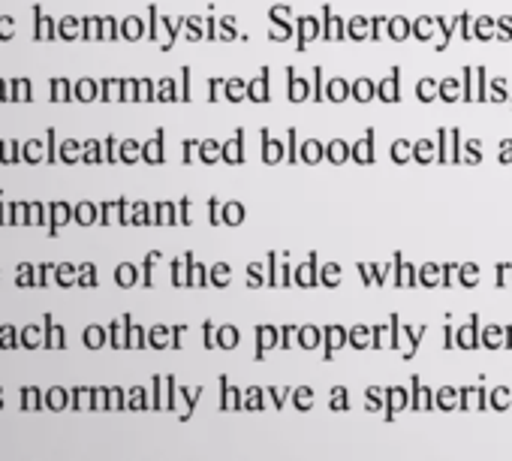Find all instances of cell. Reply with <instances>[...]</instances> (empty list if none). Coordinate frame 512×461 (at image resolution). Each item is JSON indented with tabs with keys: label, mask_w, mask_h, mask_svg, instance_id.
Listing matches in <instances>:
<instances>
[{
	"label": "cell",
	"mask_w": 512,
	"mask_h": 461,
	"mask_svg": "<svg viewBox=\"0 0 512 461\" xmlns=\"http://www.w3.org/2000/svg\"><path fill=\"white\" fill-rule=\"evenodd\" d=\"M40 407V392L37 389H25V410H37Z\"/></svg>",
	"instance_id": "obj_2"
},
{
	"label": "cell",
	"mask_w": 512,
	"mask_h": 461,
	"mask_svg": "<svg viewBox=\"0 0 512 461\" xmlns=\"http://www.w3.org/2000/svg\"><path fill=\"white\" fill-rule=\"evenodd\" d=\"M46 404H49L52 410H64V407H67V392H64V389H52L49 398H46Z\"/></svg>",
	"instance_id": "obj_1"
},
{
	"label": "cell",
	"mask_w": 512,
	"mask_h": 461,
	"mask_svg": "<svg viewBox=\"0 0 512 461\" xmlns=\"http://www.w3.org/2000/svg\"><path fill=\"white\" fill-rule=\"evenodd\" d=\"M0 407H4V401H0Z\"/></svg>",
	"instance_id": "obj_3"
}]
</instances>
